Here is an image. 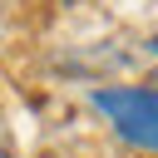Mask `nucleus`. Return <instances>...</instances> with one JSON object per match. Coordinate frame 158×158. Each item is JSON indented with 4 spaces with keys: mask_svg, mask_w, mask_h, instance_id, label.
<instances>
[{
    "mask_svg": "<svg viewBox=\"0 0 158 158\" xmlns=\"http://www.w3.org/2000/svg\"><path fill=\"white\" fill-rule=\"evenodd\" d=\"M94 114H104V123L138 153H158V89L143 84H104L89 94Z\"/></svg>",
    "mask_w": 158,
    "mask_h": 158,
    "instance_id": "1",
    "label": "nucleus"
},
{
    "mask_svg": "<svg viewBox=\"0 0 158 158\" xmlns=\"http://www.w3.org/2000/svg\"><path fill=\"white\" fill-rule=\"evenodd\" d=\"M0 158H15V138H10V123L0 118Z\"/></svg>",
    "mask_w": 158,
    "mask_h": 158,
    "instance_id": "2",
    "label": "nucleus"
}]
</instances>
